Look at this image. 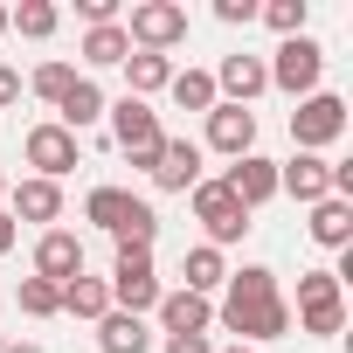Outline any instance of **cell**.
I'll return each instance as SVG.
<instances>
[{
    "instance_id": "cell-20",
    "label": "cell",
    "mask_w": 353,
    "mask_h": 353,
    "mask_svg": "<svg viewBox=\"0 0 353 353\" xmlns=\"http://www.w3.org/2000/svg\"><path fill=\"white\" fill-rule=\"evenodd\" d=\"M118 70H125V83H132L125 97H139V104H145L152 90H166V83H173V56H145V49H132Z\"/></svg>"
},
{
    "instance_id": "cell-32",
    "label": "cell",
    "mask_w": 353,
    "mask_h": 353,
    "mask_svg": "<svg viewBox=\"0 0 353 353\" xmlns=\"http://www.w3.org/2000/svg\"><path fill=\"white\" fill-rule=\"evenodd\" d=\"M166 353H215V346H208V332H173Z\"/></svg>"
},
{
    "instance_id": "cell-15",
    "label": "cell",
    "mask_w": 353,
    "mask_h": 353,
    "mask_svg": "<svg viewBox=\"0 0 353 353\" xmlns=\"http://www.w3.org/2000/svg\"><path fill=\"white\" fill-rule=\"evenodd\" d=\"M229 90V104H250V97H263L270 90V70H263V56H222V70H215V97Z\"/></svg>"
},
{
    "instance_id": "cell-5",
    "label": "cell",
    "mask_w": 353,
    "mask_h": 353,
    "mask_svg": "<svg viewBox=\"0 0 353 353\" xmlns=\"http://www.w3.org/2000/svg\"><path fill=\"white\" fill-rule=\"evenodd\" d=\"M188 194H194V222L208 229V250H222V243H236V236L250 229V208H243L222 181H194Z\"/></svg>"
},
{
    "instance_id": "cell-3",
    "label": "cell",
    "mask_w": 353,
    "mask_h": 353,
    "mask_svg": "<svg viewBox=\"0 0 353 353\" xmlns=\"http://www.w3.org/2000/svg\"><path fill=\"white\" fill-rule=\"evenodd\" d=\"M104 111H111V139H118V152H132V166H152L159 145H166L159 111L139 104V97H118V104H104Z\"/></svg>"
},
{
    "instance_id": "cell-23",
    "label": "cell",
    "mask_w": 353,
    "mask_h": 353,
    "mask_svg": "<svg viewBox=\"0 0 353 353\" xmlns=\"http://www.w3.org/2000/svg\"><path fill=\"white\" fill-rule=\"evenodd\" d=\"M63 312L70 319H104L111 312V284L104 277H70L63 284Z\"/></svg>"
},
{
    "instance_id": "cell-27",
    "label": "cell",
    "mask_w": 353,
    "mask_h": 353,
    "mask_svg": "<svg viewBox=\"0 0 353 353\" xmlns=\"http://www.w3.org/2000/svg\"><path fill=\"white\" fill-rule=\"evenodd\" d=\"M56 21H63V14L49 8V0H21V8H8V28H21L28 42H49V35H56Z\"/></svg>"
},
{
    "instance_id": "cell-7",
    "label": "cell",
    "mask_w": 353,
    "mask_h": 353,
    "mask_svg": "<svg viewBox=\"0 0 353 353\" xmlns=\"http://www.w3.org/2000/svg\"><path fill=\"white\" fill-rule=\"evenodd\" d=\"M298 325L319 332V339H332L346 325V298H339V277L332 270H305L298 277Z\"/></svg>"
},
{
    "instance_id": "cell-34",
    "label": "cell",
    "mask_w": 353,
    "mask_h": 353,
    "mask_svg": "<svg viewBox=\"0 0 353 353\" xmlns=\"http://www.w3.org/2000/svg\"><path fill=\"white\" fill-rule=\"evenodd\" d=\"M8 250H14V215L0 208V256H8Z\"/></svg>"
},
{
    "instance_id": "cell-12",
    "label": "cell",
    "mask_w": 353,
    "mask_h": 353,
    "mask_svg": "<svg viewBox=\"0 0 353 353\" xmlns=\"http://www.w3.org/2000/svg\"><path fill=\"white\" fill-rule=\"evenodd\" d=\"M145 173H152V188L188 194V188L201 181V145H194V139H166V145H159V159H152Z\"/></svg>"
},
{
    "instance_id": "cell-38",
    "label": "cell",
    "mask_w": 353,
    "mask_h": 353,
    "mask_svg": "<svg viewBox=\"0 0 353 353\" xmlns=\"http://www.w3.org/2000/svg\"><path fill=\"white\" fill-rule=\"evenodd\" d=\"M0 194H8V173H0Z\"/></svg>"
},
{
    "instance_id": "cell-24",
    "label": "cell",
    "mask_w": 353,
    "mask_h": 353,
    "mask_svg": "<svg viewBox=\"0 0 353 353\" xmlns=\"http://www.w3.org/2000/svg\"><path fill=\"white\" fill-rule=\"evenodd\" d=\"M125 56H132L125 21H104V28H90V35H83V63H90V70H111V63H125Z\"/></svg>"
},
{
    "instance_id": "cell-21",
    "label": "cell",
    "mask_w": 353,
    "mask_h": 353,
    "mask_svg": "<svg viewBox=\"0 0 353 353\" xmlns=\"http://www.w3.org/2000/svg\"><path fill=\"white\" fill-rule=\"evenodd\" d=\"M97 346H104V353H152V332H145V319H132V312H104V319H97Z\"/></svg>"
},
{
    "instance_id": "cell-35",
    "label": "cell",
    "mask_w": 353,
    "mask_h": 353,
    "mask_svg": "<svg viewBox=\"0 0 353 353\" xmlns=\"http://www.w3.org/2000/svg\"><path fill=\"white\" fill-rule=\"evenodd\" d=\"M8 353H42V346H28V339H21V346H8Z\"/></svg>"
},
{
    "instance_id": "cell-18",
    "label": "cell",
    "mask_w": 353,
    "mask_h": 353,
    "mask_svg": "<svg viewBox=\"0 0 353 353\" xmlns=\"http://www.w3.org/2000/svg\"><path fill=\"white\" fill-rule=\"evenodd\" d=\"M97 118H104V90H97L90 77H77V83H70V97L56 104V125H63V132L77 139V132H90Z\"/></svg>"
},
{
    "instance_id": "cell-16",
    "label": "cell",
    "mask_w": 353,
    "mask_h": 353,
    "mask_svg": "<svg viewBox=\"0 0 353 353\" xmlns=\"http://www.w3.org/2000/svg\"><path fill=\"white\" fill-rule=\"evenodd\" d=\"M152 312H159L166 339H173V332H208V325H215V305H208V298H194V291H159V305H152Z\"/></svg>"
},
{
    "instance_id": "cell-6",
    "label": "cell",
    "mask_w": 353,
    "mask_h": 353,
    "mask_svg": "<svg viewBox=\"0 0 353 353\" xmlns=\"http://www.w3.org/2000/svg\"><path fill=\"white\" fill-rule=\"evenodd\" d=\"M111 284V312H152L159 305V277H152V250H118V270L104 277Z\"/></svg>"
},
{
    "instance_id": "cell-33",
    "label": "cell",
    "mask_w": 353,
    "mask_h": 353,
    "mask_svg": "<svg viewBox=\"0 0 353 353\" xmlns=\"http://www.w3.org/2000/svg\"><path fill=\"white\" fill-rule=\"evenodd\" d=\"M14 97H21V70H14V63H0V104H14Z\"/></svg>"
},
{
    "instance_id": "cell-22",
    "label": "cell",
    "mask_w": 353,
    "mask_h": 353,
    "mask_svg": "<svg viewBox=\"0 0 353 353\" xmlns=\"http://www.w3.org/2000/svg\"><path fill=\"white\" fill-rule=\"evenodd\" d=\"M181 291H194V298H208L215 284H229V270H222V250H208V243H194L188 256H181Z\"/></svg>"
},
{
    "instance_id": "cell-36",
    "label": "cell",
    "mask_w": 353,
    "mask_h": 353,
    "mask_svg": "<svg viewBox=\"0 0 353 353\" xmlns=\"http://www.w3.org/2000/svg\"><path fill=\"white\" fill-rule=\"evenodd\" d=\"M222 353H256V346H222Z\"/></svg>"
},
{
    "instance_id": "cell-30",
    "label": "cell",
    "mask_w": 353,
    "mask_h": 353,
    "mask_svg": "<svg viewBox=\"0 0 353 353\" xmlns=\"http://www.w3.org/2000/svg\"><path fill=\"white\" fill-rule=\"evenodd\" d=\"M70 83H77V70H70V63H42V70L28 77V90H35L42 104H63V97H70Z\"/></svg>"
},
{
    "instance_id": "cell-4",
    "label": "cell",
    "mask_w": 353,
    "mask_h": 353,
    "mask_svg": "<svg viewBox=\"0 0 353 353\" xmlns=\"http://www.w3.org/2000/svg\"><path fill=\"white\" fill-rule=\"evenodd\" d=\"M339 132H346V97H332V90L298 97V111H291V139H298V152H325Z\"/></svg>"
},
{
    "instance_id": "cell-13",
    "label": "cell",
    "mask_w": 353,
    "mask_h": 353,
    "mask_svg": "<svg viewBox=\"0 0 353 353\" xmlns=\"http://www.w3.org/2000/svg\"><path fill=\"white\" fill-rule=\"evenodd\" d=\"M208 145L229 152V159L256 152V111H250V104H215V111H208Z\"/></svg>"
},
{
    "instance_id": "cell-28",
    "label": "cell",
    "mask_w": 353,
    "mask_h": 353,
    "mask_svg": "<svg viewBox=\"0 0 353 353\" xmlns=\"http://www.w3.org/2000/svg\"><path fill=\"white\" fill-rule=\"evenodd\" d=\"M14 305H21L28 319H56V312H63V291L42 284V277H21V284H14Z\"/></svg>"
},
{
    "instance_id": "cell-39",
    "label": "cell",
    "mask_w": 353,
    "mask_h": 353,
    "mask_svg": "<svg viewBox=\"0 0 353 353\" xmlns=\"http://www.w3.org/2000/svg\"><path fill=\"white\" fill-rule=\"evenodd\" d=\"M0 353H8V332H0Z\"/></svg>"
},
{
    "instance_id": "cell-31",
    "label": "cell",
    "mask_w": 353,
    "mask_h": 353,
    "mask_svg": "<svg viewBox=\"0 0 353 353\" xmlns=\"http://www.w3.org/2000/svg\"><path fill=\"white\" fill-rule=\"evenodd\" d=\"M215 21H229V28H250V21H256V0H215Z\"/></svg>"
},
{
    "instance_id": "cell-2",
    "label": "cell",
    "mask_w": 353,
    "mask_h": 353,
    "mask_svg": "<svg viewBox=\"0 0 353 353\" xmlns=\"http://www.w3.org/2000/svg\"><path fill=\"white\" fill-rule=\"evenodd\" d=\"M125 42L145 56H166L173 42H188V8L181 0H139L132 21H125Z\"/></svg>"
},
{
    "instance_id": "cell-11",
    "label": "cell",
    "mask_w": 353,
    "mask_h": 353,
    "mask_svg": "<svg viewBox=\"0 0 353 353\" xmlns=\"http://www.w3.org/2000/svg\"><path fill=\"white\" fill-rule=\"evenodd\" d=\"M35 277L42 284H70V277H83V243L70 236V229H42V243H35Z\"/></svg>"
},
{
    "instance_id": "cell-14",
    "label": "cell",
    "mask_w": 353,
    "mask_h": 353,
    "mask_svg": "<svg viewBox=\"0 0 353 353\" xmlns=\"http://www.w3.org/2000/svg\"><path fill=\"white\" fill-rule=\"evenodd\" d=\"M222 188H229L243 208H263V201L277 194V159H263V152H243V159L222 173Z\"/></svg>"
},
{
    "instance_id": "cell-37",
    "label": "cell",
    "mask_w": 353,
    "mask_h": 353,
    "mask_svg": "<svg viewBox=\"0 0 353 353\" xmlns=\"http://www.w3.org/2000/svg\"><path fill=\"white\" fill-rule=\"evenodd\" d=\"M0 35H8V8H0Z\"/></svg>"
},
{
    "instance_id": "cell-10",
    "label": "cell",
    "mask_w": 353,
    "mask_h": 353,
    "mask_svg": "<svg viewBox=\"0 0 353 353\" xmlns=\"http://www.w3.org/2000/svg\"><path fill=\"white\" fill-rule=\"evenodd\" d=\"M277 194H291V201L319 208V201L332 194V159H319V152H298V159H284V166H277Z\"/></svg>"
},
{
    "instance_id": "cell-17",
    "label": "cell",
    "mask_w": 353,
    "mask_h": 353,
    "mask_svg": "<svg viewBox=\"0 0 353 353\" xmlns=\"http://www.w3.org/2000/svg\"><path fill=\"white\" fill-rule=\"evenodd\" d=\"M312 243L319 250H353V201H339V194H325L319 208H312Z\"/></svg>"
},
{
    "instance_id": "cell-1",
    "label": "cell",
    "mask_w": 353,
    "mask_h": 353,
    "mask_svg": "<svg viewBox=\"0 0 353 353\" xmlns=\"http://www.w3.org/2000/svg\"><path fill=\"white\" fill-rule=\"evenodd\" d=\"M229 332H243L236 346H256V339H284L291 332V305H284V291H277V270H263V263H250V270H236L229 277V298H222V312H215Z\"/></svg>"
},
{
    "instance_id": "cell-9",
    "label": "cell",
    "mask_w": 353,
    "mask_h": 353,
    "mask_svg": "<svg viewBox=\"0 0 353 353\" xmlns=\"http://www.w3.org/2000/svg\"><path fill=\"white\" fill-rule=\"evenodd\" d=\"M21 152H28V166H35V181H63V173L77 166V139H70L56 118H49V125H28Z\"/></svg>"
},
{
    "instance_id": "cell-19",
    "label": "cell",
    "mask_w": 353,
    "mask_h": 353,
    "mask_svg": "<svg viewBox=\"0 0 353 353\" xmlns=\"http://www.w3.org/2000/svg\"><path fill=\"white\" fill-rule=\"evenodd\" d=\"M8 201H14L8 208L14 222H56L63 215V188L56 181H21V188H8Z\"/></svg>"
},
{
    "instance_id": "cell-29",
    "label": "cell",
    "mask_w": 353,
    "mask_h": 353,
    "mask_svg": "<svg viewBox=\"0 0 353 353\" xmlns=\"http://www.w3.org/2000/svg\"><path fill=\"white\" fill-rule=\"evenodd\" d=\"M305 14H312L305 0H263V8H256V21H270L284 42H291V35H305Z\"/></svg>"
},
{
    "instance_id": "cell-8",
    "label": "cell",
    "mask_w": 353,
    "mask_h": 353,
    "mask_svg": "<svg viewBox=\"0 0 353 353\" xmlns=\"http://www.w3.org/2000/svg\"><path fill=\"white\" fill-rule=\"evenodd\" d=\"M263 70H270V83H277L284 97H312L319 77H325V49H319L312 35H291V42L277 49V63H263Z\"/></svg>"
},
{
    "instance_id": "cell-26",
    "label": "cell",
    "mask_w": 353,
    "mask_h": 353,
    "mask_svg": "<svg viewBox=\"0 0 353 353\" xmlns=\"http://www.w3.org/2000/svg\"><path fill=\"white\" fill-rule=\"evenodd\" d=\"M132 201H139V194H125V188H90L83 215H90L97 229H111V236H118V229H125V215H132Z\"/></svg>"
},
{
    "instance_id": "cell-25",
    "label": "cell",
    "mask_w": 353,
    "mask_h": 353,
    "mask_svg": "<svg viewBox=\"0 0 353 353\" xmlns=\"http://www.w3.org/2000/svg\"><path fill=\"white\" fill-rule=\"evenodd\" d=\"M166 90H173V104H181V111H215V104H222L208 70H173V83H166Z\"/></svg>"
}]
</instances>
